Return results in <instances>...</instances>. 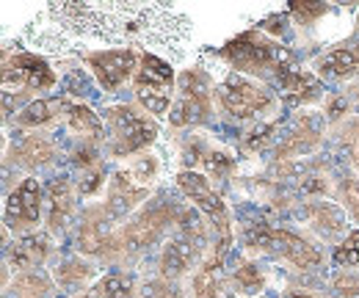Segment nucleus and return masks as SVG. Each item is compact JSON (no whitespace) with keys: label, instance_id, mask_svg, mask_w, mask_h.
Listing matches in <instances>:
<instances>
[{"label":"nucleus","instance_id":"obj_1","mask_svg":"<svg viewBox=\"0 0 359 298\" xmlns=\"http://www.w3.org/2000/svg\"><path fill=\"white\" fill-rule=\"evenodd\" d=\"M47 17L78 39H97L102 44H125V47H161L172 55V61L185 58V44L194 34V22L188 14L169 3H81L61 0L47 3Z\"/></svg>","mask_w":359,"mask_h":298},{"label":"nucleus","instance_id":"obj_2","mask_svg":"<svg viewBox=\"0 0 359 298\" xmlns=\"http://www.w3.org/2000/svg\"><path fill=\"white\" fill-rule=\"evenodd\" d=\"M243 243H246V249L266 255L271 259H279L299 273H310L315 268H320V262H323V255L318 246H313L307 238H302L285 226L252 224L243 232Z\"/></svg>","mask_w":359,"mask_h":298},{"label":"nucleus","instance_id":"obj_3","mask_svg":"<svg viewBox=\"0 0 359 298\" xmlns=\"http://www.w3.org/2000/svg\"><path fill=\"white\" fill-rule=\"evenodd\" d=\"M180 213H182V210H180L172 199H166V196H152L149 202H144V205L125 221V226L116 232V243H119L122 262H125L128 257L144 255L147 249H152V246L163 238V232H166L172 224H177Z\"/></svg>","mask_w":359,"mask_h":298},{"label":"nucleus","instance_id":"obj_4","mask_svg":"<svg viewBox=\"0 0 359 298\" xmlns=\"http://www.w3.org/2000/svg\"><path fill=\"white\" fill-rule=\"evenodd\" d=\"M105 125V149L111 158H130L133 152L147 149L158 138L155 116H147L135 105L119 102L102 111Z\"/></svg>","mask_w":359,"mask_h":298},{"label":"nucleus","instance_id":"obj_5","mask_svg":"<svg viewBox=\"0 0 359 298\" xmlns=\"http://www.w3.org/2000/svg\"><path fill=\"white\" fill-rule=\"evenodd\" d=\"M229 67L238 75H279L287 67V50L276 39L266 36V31H246L226 42L222 50Z\"/></svg>","mask_w":359,"mask_h":298},{"label":"nucleus","instance_id":"obj_6","mask_svg":"<svg viewBox=\"0 0 359 298\" xmlns=\"http://www.w3.org/2000/svg\"><path fill=\"white\" fill-rule=\"evenodd\" d=\"M202 257H205V226L188 213H180L177 229L163 246V255L158 262V276L180 282L185 273L196 271L205 262Z\"/></svg>","mask_w":359,"mask_h":298},{"label":"nucleus","instance_id":"obj_7","mask_svg":"<svg viewBox=\"0 0 359 298\" xmlns=\"http://www.w3.org/2000/svg\"><path fill=\"white\" fill-rule=\"evenodd\" d=\"M133 91L147 114L163 119L175 100V69L169 61L158 58L155 53H141V64L133 78Z\"/></svg>","mask_w":359,"mask_h":298},{"label":"nucleus","instance_id":"obj_8","mask_svg":"<svg viewBox=\"0 0 359 298\" xmlns=\"http://www.w3.org/2000/svg\"><path fill=\"white\" fill-rule=\"evenodd\" d=\"M216 97L222 108L235 119H257L273 105V91L269 86L249 75H238V72H232L219 83Z\"/></svg>","mask_w":359,"mask_h":298},{"label":"nucleus","instance_id":"obj_9","mask_svg":"<svg viewBox=\"0 0 359 298\" xmlns=\"http://www.w3.org/2000/svg\"><path fill=\"white\" fill-rule=\"evenodd\" d=\"M210 100H213V78L202 69H185L177 78V100L172 105L169 122L175 128H185L191 122H202L210 114Z\"/></svg>","mask_w":359,"mask_h":298},{"label":"nucleus","instance_id":"obj_10","mask_svg":"<svg viewBox=\"0 0 359 298\" xmlns=\"http://www.w3.org/2000/svg\"><path fill=\"white\" fill-rule=\"evenodd\" d=\"M55 86V72L50 69L42 55L36 53H6L3 61V88L6 97L11 91L22 94V91H45Z\"/></svg>","mask_w":359,"mask_h":298},{"label":"nucleus","instance_id":"obj_11","mask_svg":"<svg viewBox=\"0 0 359 298\" xmlns=\"http://www.w3.org/2000/svg\"><path fill=\"white\" fill-rule=\"evenodd\" d=\"M83 61H86V69L97 78V83L102 86L105 91H116L130 78H135L141 55H138V50L119 47V50H91V53H83Z\"/></svg>","mask_w":359,"mask_h":298},{"label":"nucleus","instance_id":"obj_12","mask_svg":"<svg viewBox=\"0 0 359 298\" xmlns=\"http://www.w3.org/2000/svg\"><path fill=\"white\" fill-rule=\"evenodd\" d=\"M6 229L31 235L36 232L39 215H42V185L36 177H25L20 180V185L14 191H8L6 196Z\"/></svg>","mask_w":359,"mask_h":298},{"label":"nucleus","instance_id":"obj_13","mask_svg":"<svg viewBox=\"0 0 359 298\" xmlns=\"http://www.w3.org/2000/svg\"><path fill=\"white\" fill-rule=\"evenodd\" d=\"M177 185L180 191L202 210L205 215H210L222 232V241H229V218H226V208L222 202V196L213 191V185L208 182V177H202L199 171H191V169H182L177 171Z\"/></svg>","mask_w":359,"mask_h":298},{"label":"nucleus","instance_id":"obj_14","mask_svg":"<svg viewBox=\"0 0 359 298\" xmlns=\"http://www.w3.org/2000/svg\"><path fill=\"white\" fill-rule=\"evenodd\" d=\"M323 128H326V119L318 116V114H302L296 119V125L285 133V138L276 144L273 149V158L276 161H293V158H304V155H313L315 149L323 144Z\"/></svg>","mask_w":359,"mask_h":298},{"label":"nucleus","instance_id":"obj_15","mask_svg":"<svg viewBox=\"0 0 359 298\" xmlns=\"http://www.w3.org/2000/svg\"><path fill=\"white\" fill-rule=\"evenodd\" d=\"M302 224L315 232L323 241H337V238H348V213L337 205V202H326V199H313L299 210Z\"/></svg>","mask_w":359,"mask_h":298},{"label":"nucleus","instance_id":"obj_16","mask_svg":"<svg viewBox=\"0 0 359 298\" xmlns=\"http://www.w3.org/2000/svg\"><path fill=\"white\" fill-rule=\"evenodd\" d=\"M50 276H53V282H55V287H58L61 293L75 296V298L89 293L91 287L100 282V271H97L91 262L81 259V257L58 259L55 268L50 271Z\"/></svg>","mask_w":359,"mask_h":298},{"label":"nucleus","instance_id":"obj_17","mask_svg":"<svg viewBox=\"0 0 359 298\" xmlns=\"http://www.w3.org/2000/svg\"><path fill=\"white\" fill-rule=\"evenodd\" d=\"M53 252V238L45 232H31V235H22L20 241H14L8 246V257H6V265L8 271L14 268L17 273L22 271H36L42 262Z\"/></svg>","mask_w":359,"mask_h":298},{"label":"nucleus","instance_id":"obj_18","mask_svg":"<svg viewBox=\"0 0 359 298\" xmlns=\"http://www.w3.org/2000/svg\"><path fill=\"white\" fill-rule=\"evenodd\" d=\"M8 158L14 161V166H20V169L25 171H36L47 166V163H53V158H55V144L42 135V133H28V135H22V138H17V144L8 149Z\"/></svg>","mask_w":359,"mask_h":298},{"label":"nucleus","instance_id":"obj_19","mask_svg":"<svg viewBox=\"0 0 359 298\" xmlns=\"http://www.w3.org/2000/svg\"><path fill=\"white\" fill-rule=\"evenodd\" d=\"M75 215V191L67 177H58L47 188V226L50 232H61Z\"/></svg>","mask_w":359,"mask_h":298},{"label":"nucleus","instance_id":"obj_20","mask_svg":"<svg viewBox=\"0 0 359 298\" xmlns=\"http://www.w3.org/2000/svg\"><path fill=\"white\" fill-rule=\"evenodd\" d=\"M318 78H332V81H348L359 75V36L348 47H337L315 61Z\"/></svg>","mask_w":359,"mask_h":298},{"label":"nucleus","instance_id":"obj_21","mask_svg":"<svg viewBox=\"0 0 359 298\" xmlns=\"http://www.w3.org/2000/svg\"><path fill=\"white\" fill-rule=\"evenodd\" d=\"M276 81H279V88H282V97L290 102V105H304V102H310L315 97H320V78L313 75V72H304V69H290V67H285L279 75H276Z\"/></svg>","mask_w":359,"mask_h":298},{"label":"nucleus","instance_id":"obj_22","mask_svg":"<svg viewBox=\"0 0 359 298\" xmlns=\"http://www.w3.org/2000/svg\"><path fill=\"white\" fill-rule=\"evenodd\" d=\"M229 287H232V296L241 298H260L269 287V279L263 273V268L255 262V259H238L235 268H232V276H229Z\"/></svg>","mask_w":359,"mask_h":298},{"label":"nucleus","instance_id":"obj_23","mask_svg":"<svg viewBox=\"0 0 359 298\" xmlns=\"http://www.w3.org/2000/svg\"><path fill=\"white\" fill-rule=\"evenodd\" d=\"M8 298H53L55 282L42 271H22L8 282Z\"/></svg>","mask_w":359,"mask_h":298},{"label":"nucleus","instance_id":"obj_24","mask_svg":"<svg viewBox=\"0 0 359 298\" xmlns=\"http://www.w3.org/2000/svg\"><path fill=\"white\" fill-rule=\"evenodd\" d=\"M67 125H69L72 133H78V135H83V138H94V141L105 138V125H102V119H100L91 108L81 105V102L67 105Z\"/></svg>","mask_w":359,"mask_h":298},{"label":"nucleus","instance_id":"obj_25","mask_svg":"<svg viewBox=\"0 0 359 298\" xmlns=\"http://www.w3.org/2000/svg\"><path fill=\"white\" fill-rule=\"evenodd\" d=\"M138 298H185L180 282L163 279V276H149L138 285Z\"/></svg>","mask_w":359,"mask_h":298},{"label":"nucleus","instance_id":"obj_26","mask_svg":"<svg viewBox=\"0 0 359 298\" xmlns=\"http://www.w3.org/2000/svg\"><path fill=\"white\" fill-rule=\"evenodd\" d=\"M337 205L359 224V177L337 180Z\"/></svg>","mask_w":359,"mask_h":298},{"label":"nucleus","instance_id":"obj_27","mask_svg":"<svg viewBox=\"0 0 359 298\" xmlns=\"http://www.w3.org/2000/svg\"><path fill=\"white\" fill-rule=\"evenodd\" d=\"M50 119H53V102H47V100H34L17 114V125H22V128H39Z\"/></svg>","mask_w":359,"mask_h":298},{"label":"nucleus","instance_id":"obj_28","mask_svg":"<svg viewBox=\"0 0 359 298\" xmlns=\"http://www.w3.org/2000/svg\"><path fill=\"white\" fill-rule=\"evenodd\" d=\"M332 293L337 298H359L357 268H340V271L332 276Z\"/></svg>","mask_w":359,"mask_h":298},{"label":"nucleus","instance_id":"obj_29","mask_svg":"<svg viewBox=\"0 0 359 298\" xmlns=\"http://www.w3.org/2000/svg\"><path fill=\"white\" fill-rule=\"evenodd\" d=\"M337 135H340V144L346 147V152L351 158V166L359 171V116L346 119L337 130Z\"/></svg>","mask_w":359,"mask_h":298},{"label":"nucleus","instance_id":"obj_30","mask_svg":"<svg viewBox=\"0 0 359 298\" xmlns=\"http://www.w3.org/2000/svg\"><path fill=\"white\" fill-rule=\"evenodd\" d=\"M334 265L337 268H357L359 265V229H354L334 252Z\"/></svg>","mask_w":359,"mask_h":298},{"label":"nucleus","instance_id":"obj_31","mask_svg":"<svg viewBox=\"0 0 359 298\" xmlns=\"http://www.w3.org/2000/svg\"><path fill=\"white\" fill-rule=\"evenodd\" d=\"M329 11H332V8H329L326 3H293V6H290V14L296 17L299 25H313L320 17H326Z\"/></svg>","mask_w":359,"mask_h":298},{"label":"nucleus","instance_id":"obj_32","mask_svg":"<svg viewBox=\"0 0 359 298\" xmlns=\"http://www.w3.org/2000/svg\"><path fill=\"white\" fill-rule=\"evenodd\" d=\"M102 177H105L102 166H94V169L86 174V180H81V194L89 196V194H94L97 188H102Z\"/></svg>","mask_w":359,"mask_h":298},{"label":"nucleus","instance_id":"obj_33","mask_svg":"<svg viewBox=\"0 0 359 298\" xmlns=\"http://www.w3.org/2000/svg\"><path fill=\"white\" fill-rule=\"evenodd\" d=\"M346 100H348V105L359 114V81H354V83L346 88Z\"/></svg>","mask_w":359,"mask_h":298},{"label":"nucleus","instance_id":"obj_34","mask_svg":"<svg viewBox=\"0 0 359 298\" xmlns=\"http://www.w3.org/2000/svg\"><path fill=\"white\" fill-rule=\"evenodd\" d=\"M290 298H318L315 293H310V290H293L290 293Z\"/></svg>","mask_w":359,"mask_h":298},{"label":"nucleus","instance_id":"obj_35","mask_svg":"<svg viewBox=\"0 0 359 298\" xmlns=\"http://www.w3.org/2000/svg\"><path fill=\"white\" fill-rule=\"evenodd\" d=\"M224 298H241V296H232V293H229V296H224ZM260 298H266V296H260Z\"/></svg>","mask_w":359,"mask_h":298},{"label":"nucleus","instance_id":"obj_36","mask_svg":"<svg viewBox=\"0 0 359 298\" xmlns=\"http://www.w3.org/2000/svg\"><path fill=\"white\" fill-rule=\"evenodd\" d=\"M357 36H359V20H357Z\"/></svg>","mask_w":359,"mask_h":298}]
</instances>
